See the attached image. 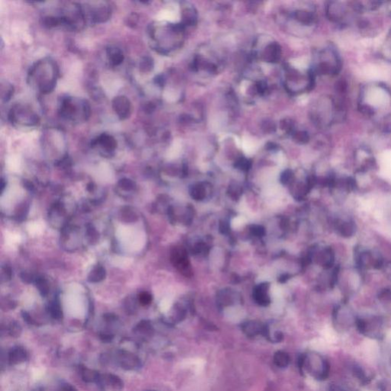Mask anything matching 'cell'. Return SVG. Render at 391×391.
Here are the masks:
<instances>
[{
    "label": "cell",
    "instance_id": "cell-1",
    "mask_svg": "<svg viewBox=\"0 0 391 391\" xmlns=\"http://www.w3.org/2000/svg\"><path fill=\"white\" fill-rule=\"evenodd\" d=\"M360 109L369 116H378L387 112L391 106V92L379 83H371L360 93Z\"/></svg>",
    "mask_w": 391,
    "mask_h": 391
},
{
    "label": "cell",
    "instance_id": "cell-2",
    "mask_svg": "<svg viewBox=\"0 0 391 391\" xmlns=\"http://www.w3.org/2000/svg\"><path fill=\"white\" fill-rule=\"evenodd\" d=\"M58 68L56 63L50 58L38 61L29 73V81L41 94L52 93L56 86Z\"/></svg>",
    "mask_w": 391,
    "mask_h": 391
},
{
    "label": "cell",
    "instance_id": "cell-3",
    "mask_svg": "<svg viewBox=\"0 0 391 391\" xmlns=\"http://www.w3.org/2000/svg\"><path fill=\"white\" fill-rule=\"evenodd\" d=\"M341 61L333 45H326L318 51L315 59V69L321 75L334 76L339 72Z\"/></svg>",
    "mask_w": 391,
    "mask_h": 391
},
{
    "label": "cell",
    "instance_id": "cell-4",
    "mask_svg": "<svg viewBox=\"0 0 391 391\" xmlns=\"http://www.w3.org/2000/svg\"><path fill=\"white\" fill-rule=\"evenodd\" d=\"M60 114L63 118L73 123L86 122L90 116V106L86 100L66 97L61 102Z\"/></svg>",
    "mask_w": 391,
    "mask_h": 391
},
{
    "label": "cell",
    "instance_id": "cell-5",
    "mask_svg": "<svg viewBox=\"0 0 391 391\" xmlns=\"http://www.w3.org/2000/svg\"><path fill=\"white\" fill-rule=\"evenodd\" d=\"M358 12L355 3L331 2L326 8V13L329 19L342 25L349 23Z\"/></svg>",
    "mask_w": 391,
    "mask_h": 391
},
{
    "label": "cell",
    "instance_id": "cell-6",
    "mask_svg": "<svg viewBox=\"0 0 391 391\" xmlns=\"http://www.w3.org/2000/svg\"><path fill=\"white\" fill-rule=\"evenodd\" d=\"M300 365L303 370L307 371L309 375L316 380H324L327 377V362L319 354L310 353L303 355L300 360Z\"/></svg>",
    "mask_w": 391,
    "mask_h": 391
},
{
    "label": "cell",
    "instance_id": "cell-7",
    "mask_svg": "<svg viewBox=\"0 0 391 391\" xmlns=\"http://www.w3.org/2000/svg\"><path fill=\"white\" fill-rule=\"evenodd\" d=\"M9 118L14 124L27 127H32L39 123V117L28 105H15L9 112Z\"/></svg>",
    "mask_w": 391,
    "mask_h": 391
},
{
    "label": "cell",
    "instance_id": "cell-8",
    "mask_svg": "<svg viewBox=\"0 0 391 391\" xmlns=\"http://www.w3.org/2000/svg\"><path fill=\"white\" fill-rule=\"evenodd\" d=\"M355 261L359 270L381 269L384 267V259L378 251L360 248L355 253Z\"/></svg>",
    "mask_w": 391,
    "mask_h": 391
},
{
    "label": "cell",
    "instance_id": "cell-9",
    "mask_svg": "<svg viewBox=\"0 0 391 391\" xmlns=\"http://www.w3.org/2000/svg\"><path fill=\"white\" fill-rule=\"evenodd\" d=\"M88 6H81L85 21L93 23H103L111 16V8L106 2H92Z\"/></svg>",
    "mask_w": 391,
    "mask_h": 391
},
{
    "label": "cell",
    "instance_id": "cell-10",
    "mask_svg": "<svg viewBox=\"0 0 391 391\" xmlns=\"http://www.w3.org/2000/svg\"><path fill=\"white\" fill-rule=\"evenodd\" d=\"M316 108V123L321 126H330L336 118L337 108L333 100L330 98H323L319 100Z\"/></svg>",
    "mask_w": 391,
    "mask_h": 391
},
{
    "label": "cell",
    "instance_id": "cell-11",
    "mask_svg": "<svg viewBox=\"0 0 391 391\" xmlns=\"http://www.w3.org/2000/svg\"><path fill=\"white\" fill-rule=\"evenodd\" d=\"M357 326L361 332L372 337L380 335L382 332L383 320L379 316H372L357 319Z\"/></svg>",
    "mask_w": 391,
    "mask_h": 391
},
{
    "label": "cell",
    "instance_id": "cell-12",
    "mask_svg": "<svg viewBox=\"0 0 391 391\" xmlns=\"http://www.w3.org/2000/svg\"><path fill=\"white\" fill-rule=\"evenodd\" d=\"M335 320L338 327L341 329L349 328L356 324L355 314L352 309L346 304H340L335 310Z\"/></svg>",
    "mask_w": 391,
    "mask_h": 391
},
{
    "label": "cell",
    "instance_id": "cell-13",
    "mask_svg": "<svg viewBox=\"0 0 391 391\" xmlns=\"http://www.w3.org/2000/svg\"><path fill=\"white\" fill-rule=\"evenodd\" d=\"M335 229L340 236L351 238L356 233V224L352 218L348 216H339L335 221Z\"/></svg>",
    "mask_w": 391,
    "mask_h": 391
},
{
    "label": "cell",
    "instance_id": "cell-14",
    "mask_svg": "<svg viewBox=\"0 0 391 391\" xmlns=\"http://www.w3.org/2000/svg\"><path fill=\"white\" fill-rule=\"evenodd\" d=\"M112 107L120 120H126L130 117L131 105L129 99L124 96H119L114 98Z\"/></svg>",
    "mask_w": 391,
    "mask_h": 391
},
{
    "label": "cell",
    "instance_id": "cell-15",
    "mask_svg": "<svg viewBox=\"0 0 391 391\" xmlns=\"http://www.w3.org/2000/svg\"><path fill=\"white\" fill-rule=\"evenodd\" d=\"M99 386L101 391H122L123 382L120 378L113 375H105L100 376Z\"/></svg>",
    "mask_w": 391,
    "mask_h": 391
},
{
    "label": "cell",
    "instance_id": "cell-16",
    "mask_svg": "<svg viewBox=\"0 0 391 391\" xmlns=\"http://www.w3.org/2000/svg\"><path fill=\"white\" fill-rule=\"evenodd\" d=\"M94 146H100L105 152L112 153L117 146V140L110 134H102L92 142Z\"/></svg>",
    "mask_w": 391,
    "mask_h": 391
},
{
    "label": "cell",
    "instance_id": "cell-17",
    "mask_svg": "<svg viewBox=\"0 0 391 391\" xmlns=\"http://www.w3.org/2000/svg\"><path fill=\"white\" fill-rule=\"evenodd\" d=\"M119 362L121 364L122 367H124L127 370L134 369L139 366V360L137 357L134 356L133 354L123 351L119 355Z\"/></svg>",
    "mask_w": 391,
    "mask_h": 391
},
{
    "label": "cell",
    "instance_id": "cell-18",
    "mask_svg": "<svg viewBox=\"0 0 391 391\" xmlns=\"http://www.w3.org/2000/svg\"><path fill=\"white\" fill-rule=\"evenodd\" d=\"M27 359V353L22 348H14L9 353V360L11 364H20Z\"/></svg>",
    "mask_w": 391,
    "mask_h": 391
},
{
    "label": "cell",
    "instance_id": "cell-19",
    "mask_svg": "<svg viewBox=\"0 0 391 391\" xmlns=\"http://www.w3.org/2000/svg\"><path fill=\"white\" fill-rule=\"evenodd\" d=\"M108 58L109 62L113 66H118L123 63L124 55L121 49L118 48L111 47L107 49Z\"/></svg>",
    "mask_w": 391,
    "mask_h": 391
},
{
    "label": "cell",
    "instance_id": "cell-20",
    "mask_svg": "<svg viewBox=\"0 0 391 391\" xmlns=\"http://www.w3.org/2000/svg\"><path fill=\"white\" fill-rule=\"evenodd\" d=\"M290 362V356L284 351H278L273 356V363L280 369H285Z\"/></svg>",
    "mask_w": 391,
    "mask_h": 391
},
{
    "label": "cell",
    "instance_id": "cell-21",
    "mask_svg": "<svg viewBox=\"0 0 391 391\" xmlns=\"http://www.w3.org/2000/svg\"><path fill=\"white\" fill-rule=\"evenodd\" d=\"M81 375L83 381H86V382H94V381H98L99 378H100V375L97 372L86 369V367H83L82 369Z\"/></svg>",
    "mask_w": 391,
    "mask_h": 391
},
{
    "label": "cell",
    "instance_id": "cell-22",
    "mask_svg": "<svg viewBox=\"0 0 391 391\" xmlns=\"http://www.w3.org/2000/svg\"><path fill=\"white\" fill-rule=\"evenodd\" d=\"M1 91L2 99L5 101H8V100H10L11 97L13 94V87L7 83H6V85H3V83H2Z\"/></svg>",
    "mask_w": 391,
    "mask_h": 391
},
{
    "label": "cell",
    "instance_id": "cell-23",
    "mask_svg": "<svg viewBox=\"0 0 391 391\" xmlns=\"http://www.w3.org/2000/svg\"><path fill=\"white\" fill-rule=\"evenodd\" d=\"M153 66V61L150 58H143L140 63V69L142 72H149L152 70Z\"/></svg>",
    "mask_w": 391,
    "mask_h": 391
},
{
    "label": "cell",
    "instance_id": "cell-24",
    "mask_svg": "<svg viewBox=\"0 0 391 391\" xmlns=\"http://www.w3.org/2000/svg\"><path fill=\"white\" fill-rule=\"evenodd\" d=\"M245 223H246V219L244 216H238L232 221L231 226L233 229H239L243 227Z\"/></svg>",
    "mask_w": 391,
    "mask_h": 391
},
{
    "label": "cell",
    "instance_id": "cell-25",
    "mask_svg": "<svg viewBox=\"0 0 391 391\" xmlns=\"http://www.w3.org/2000/svg\"><path fill=\"white\" fill-rule=\"evenodd\" d=\"M139 303H140L142 305H148V304L151 302V295H150L149 293L143 292V293H140V294H139Z\"/></svg>",
    "mask_w": 391,
    "mask_h": 391
},
{
    "label": "cell",
    "instance_id": "cell-26",
    "mask_svg": "<svg viewBox=\"0 0 391 391\" xmlns=\"http://www.w3.org/2000/svg\"><path fill=\"white\" fill-rule=\"evenodd\" d=\"M271 294L273 297L279 299L281 296V294H282L281 287L277 285H273V287H271Z\"/></svg>",
    "mask_w": 391,
    "mask_h": 391
},
{
    "label": "cell",
    "instance_id": "cell-27",
    "mask_svg": "<svg viewBox=\"0 0 391 391\" xmlns=\"http://www.w3.org/2000/svg\"><path fill=\"white\" fill-rule=\"evenodd\" d=\"M386 51H387V55L391 58V33L390 36L388 37L387 44H386Z\"/></svg>",
    "mask_w": 391,
    "mask_h": 391
},
{
    "label": "cell",
    "instance_id": "cell-28",
    "mask_svg": "<svg viewBox=\"0 0 391 391\" xmlns=\"http://www.w3.org/2000/svg\"><path fill=\"white\" fill-rule=\"evenodd\" d=\"M63 389H64V391H77L74 389V387L70 385V384H65V385L64 386V387H63Z\"/></svg>",
    "mask_w": 391,
    "mask_h": 391
}]
</instances>
